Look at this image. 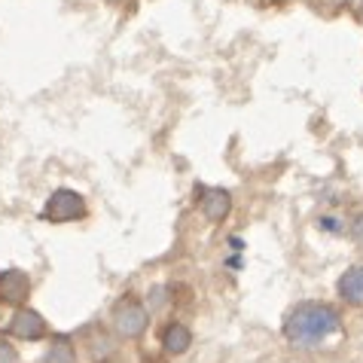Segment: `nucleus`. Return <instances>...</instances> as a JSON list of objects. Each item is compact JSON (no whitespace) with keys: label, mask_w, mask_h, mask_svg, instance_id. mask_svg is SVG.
Listing matches in <instances>:
<instances>
[{"label":"nucleus","mask_w":363,"mask_h":363,"mask_svg":"<svg viewBox=\"0 0 363 363\" xmlns=\"http://www.w3.org/2000/svg\"><path fill=\"white\" fill-rule=\"evenodd\" d=\"M342 330L339 311L327 302H299L284 318V339L296 348H318Z\"/></svg>","instance_id":"f257e3e1"},{"label":"nucleus","mask_w":363,"mask_h":363,"mask_svg":"<svg viewBox=\"0 0 363 363\" xmlns=\"http://www.w3.org/2000/svg\"><path fill=\"white\" fill-rule=\"evenodd\" d=\"M110 324H113L119 339H138V336H144V330L150 327V311L140 306L138 299L125 296L110 311Z\"/></svg>","instance_id":"f03ea898"},{"label":"nucleus","mask_w":363,"mask_h":363,"mask_svg":"<svg viewBox=\"0 0 363 363\" xmlns=\"http://www.w3.org/2000/svg\"><path fill=\"white\" fill-rule=\"evenodd\" d=\"M79 217H86V199L79 196L77 189H55V193L46 199L43 220L70 223V220H79Z\"/></svg>","instance_id":"7ed1b4c3"},{"label":"nucleus","mask_w":363,"mask_h":363,"mask_svg":"<svg viewBox=\"0 0 363 363\" xmlns=\"http://www.w3.org/2000/svg\"><path fill=\"white\" fill-rule=\"evenodd\" d=\"M6 333H9V336H16V339H25V342H37V339L46 336V320H43L40 311L18 306L13 320H9Z\"/></svg>","instance_id":"20e7f679"},{"label":"nucleus","mask_w":363,"mask_h":363,"mask_svg":"<svg viewBox=\"0 0 363 363\" xmlns=\"http://www.w3.org/2000/svg\"><path fill=\"white\" fill-rule=\"evenodd\" d=\"M199 205H201V214L208 217V223H223L232 211V196L220 186H199Z\"/></svg>","instance_id":"39448f33"},{"label":"nucleus","mask_w":363,"mask_h":363,"mask_svg":"<svg viewBox=\"0 0 363 363\" xmlns=\"http://www.w3.org/2000/svg\"><path fill=\"white\" fill-rule=\"evenodd\" d=\"M28 294H31V278L22 269L0 272V302H6V306H25Z\"/></svg>","instance_id":"423d86ee"},{"label":"nucleus","mask_w":363,"mask_h":363,"mask_svg":"<svg viewBox=\"0 0 363 363\" xmlns=\"http://www.w3.org/2000/svg\"><path fill=\"white\" fill-rule=\"evenodd\" d=\"M339 296L354 308H363V266H351L339 278Z\"/></svg>","instance_id":"0eeeda50"},{"label":"nucleus","mask_w":363,"mask_h":363,"mask_svg":"<svg viewBox=\"0 0 363 363\" xmlns=\"http://www.w3.org/2000/svg\"><path fill=\"white\" fill-rule=\"evenodd\" d=\"M189 345H193V333H189L186 324L174 320V324H168L162 330V348L168 351V354H186Z\"/></svg>","instance_id":"6e6552de"},{"label":"nucleus","mask_w":363,"mask_h":363,"mask_svg":"<svg viewBox=\"0 0 363 363\" xmlns=\"http://www.w3.org/2000/svg\"><path fill=\"white\" fill-rule=\"evenodd\" d=\"M46 363H77V348L67 336H55L46 348Z\"/></svg>","instance_id":"1a4fd4ad"},{"label":"nucleus","mask_w":363,"mask_h":363,"mask_svg":"<svg viewBox=\"0 0 363 363\" xmlns=\"http://www.w3.org/2000/svg\"><path fill=\"white\" fill-rule=\"evenodd\" d=\"M110 354H113V342H110L107 336L95 339V345H92V357H95V360H104V357H110Z\"/></svg>","instance_id":"9d476101"},{"label":"nucleus","mask_w":363,"mask_h":363,"mask_svg":"<svg viewBox=\"0 0 363 363\" xmlns=\"http://www.w3.org/2000/svg\"><path fill=\"white\" fill-rule=\"evenodd\" d=\"M0 363H18V351L6 339H0Z\"/></svg>","instance_id":"9b49d317"},{"label":"nucleus","mask_w":363,"mask_h":363,"mask_svg":"<svg viewBox=\"0 0 363 363\" xmlns=\"http://www.w3.org/2000/svg\"><path fill=\"white\" fill-rule=\"evenodd\" d=\"M351 235H354V238L360 241V245H363V214L354 220V226H351Z\"/></svg>","instance_id":"f8f14e48"}]
</instances>
